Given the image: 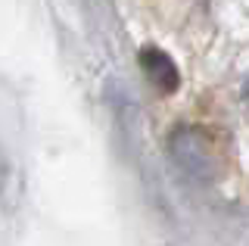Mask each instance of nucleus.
Here are the masks:
<instances>
[{
	"label": "nucleus",
	"mask_w": 249,
	"mask_h": 246,
	"mask_svg": "<svg viewBox=\"0 0 249 246\" xmlns=\"http://www.w3.org/2000/svg\"><path fill=\"white\" fill-rule=\"evenodd\" d=\"M168 156L175 168L184 175L190 184H212L218 178V162L212 143H209L206 131H199L196 125H178L168 137Z\"/></svg>",
	"instance_id": "f257e3e1"
},
{
	"label": "nucleus",
	"mask_w": 249,
	"mask_h": 246,
	"mask_svg": "<svg viewBox=\"0 0 249 246\" xmlns=\"http://www.w3.org/2000/svg\"><path fill=\"white\" fill-rule=\"evenodd\" d=\"M137 66H140V72L146 75V81H150L162 97L178 94V88H181V69H178V63L162 47H156V44L140 47Z\"/></svg>",
	"instance_id": "f03ea898"
}]
</instances>
